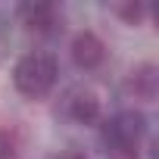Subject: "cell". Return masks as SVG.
Listing matches in <instances>:
<instances>
[{"label":"cell","mask_w":159,"mask_h":159,"mask_svg":"<svg viewBox=\"0 0 159 159\" xmlns=\"http://www.w3.org/2000/svg\"><path fill=\"white\" fill-rule=\"evenodd\" d=\"M147 140V119L140 109H119L100 119V147L106 159H140Z\"/></svg>","instance_id":"cell-1"},{"label":"cell","mask_w":159,"mask_h":159,"mask_svg":"<svg viewBox=\"0 0 159 159\" xmlns=\"http://www.w3.org/2000/svg\"><path fill=\"white\" fill-rule=\"evenodd\" d=\"M59 81V62L47 50H28L13 66V88L28 100H44Z\"/></svg>","instance_id":"cell-2"},{"label":"cell","mask_w":159,"mask_h":159,"mask_svg":"<svg viewBox=\"0 0 159 159\" xmlns=\"http://www.w3.org/2000/svg\"><path fill=\"white\" fill-rule=\"evenodd\" d=\"M59 112L75 125H100V119H103L100 97L91 88H69L59 100Z\"/></svg>","instance_id":"cell-3"},{"label":"cell","mask_w":159,"mask_h":159,"mask_svg":"<svg viewBox=\"0 0 159 159\" xmlns=\"http://www.w3.org/2000/svg\"><path fill=\"white\" fill-rule=\"evenodd\" d=\"M72 62L78 66V69H84V72H94V69H100L103 62H106V44H103V38L97 34V31H91V28H84V31H78L75 38H72Z\"/></svg>","instance_id":"cell-4"},{"label":"cell","mask_w":159,"mask_h":159,"mask_svg":"<svg viewBox=\"0 0 159 159\" xmlns=\"http://www.w3.org/2000/svg\"><path fill=\"white\" fill-rule=\"evenodd\" d=\"M16 13H19V22L34 34H53L62 19L56 3H22Z\"/></svg>","instance_id":"cell-5"},{"label":"cell","mask_w":159,"mask_h":159,"mask_svg":"<svg viewBox=\"0 0 159 159\" xmlns=\"http://www.w3.org/2000/svg\"><path fill=\"white\" fill-rule=\"evenodd\" d=\"M125 91H128L134 100H143V103L156 100V91H159V69H156L153 62L134 66V69L128 72V78H125Z\"/></svg>","instance_id":"cell-6"},{"label":"cell","mask_w":159,"mask_h":159,"mask_svg":"<svg viewBox=\"0 0 159 159\" xmlns=\"http://www.w3.org/2000/svg\"><path fill=\"white\" fill-rule=\"evenodd\" d=\"M116 13H119L128 25H140V22L147 19V7H143V3H119Z\"/></svg>","instance_id":"cell-7"},{"label":"cell","mask_w":159,"mask_h":159,"mask_svg":"<svg viewBox=\"0 0 159 159\" xmlns=\"http://www.w3.org/2000/svg\"><path fill=\"white\" fill-rule=\"evenodd\" d=\"M50 159H88L78 147H66V150H59V153H53Z\"/></svg>","instance_id":"cell-8"}]
</instances>
